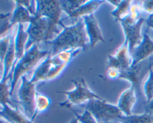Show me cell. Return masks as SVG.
<instances>
[{
  "instance_id": "1",
  "label": "cell",
  "mask_w": 153,
  "mask_h": 123,
  "mask_svg": "<svg viewBox=\"0 0 153 123\" xmlns=\"http://www.w3.org/2000/svg\"><path fill=\"white\" fill-rule=\"evenodd\" d=\"M60 26L63 31L59 33L53 40L47 41L52 46L51 56H54L62 50H70L75 49H88V39L85 29V24L83 18L79 19L76 24L71 26H66L61 20Z\"/></svg>"
},
{
  "instance_id": "2",
  "label": "cell",
  "mask_w": 153,
  "mask_h": 123,
  "mask_svg": "<svg viewBox=\"0 0 153 123\" xmlns=\"http://www.w3.org/2000/svg\"><path fill=\"white\" fill-rule=\"evenodd\" d=\"M50 53V51L40 50L37 44H34L25 52L23 56L13 66V74L10 82V95L13 94V90L19 78L24 76L25 74L29 72L37 65L40 60L45 57H47Z\"/></svg>"
},
{
  "instance_id": "3",
  "label": "cell",
  "mask_w": 153,
  "mask_h": 123,
  "mask_svg": "<svg viewBox=\"0 0 153 123\" xmlns=\"http://www.w3.org/2000/svg\"><path fill=\"white\" fill-rule=\"evenodd\" d=\"M80 106L89 111L97 123H109L113 120L121 122L124 116L117 106L108 103L105 100L92 99Z\"/></svg>"
},
{
  "instance_id": "4",
  "label": "cell",
  "mask_w": 153,
  "mask_h": 123,
  "mask_svg": "<svg viewBox=\"0 0 153 123\" xmlns=\"http://www.w3.org/2000/svg\"><path fill=\"white\" fill-rule=\"evenodd\" d=\"M61 8L60 1H36V13L34 16H43L48 20L49 23V40H53L55 36L59 34L58 25H60L61 14Z\"/></svg>"
},
{
  "instance_id": "5",
  "label": "cell",
  "mask_w": 153,
  "mask_h": 123,
  "mask_svg": "<svg viewBox=\"0 0 153 123\" xmlns=\"http://www.w3.org/2000/svg\"><path fill=\"white\" fill-rule=\"evenodd\" d=\"M71 82L75 85L74 89L67 92H57V93L66 94L67 98L65 101L59 104V106L68 108L73 105L84 104L92 99L105 100L101 96H99L90 89L83 78L72 80Z\"/></svg>"
},
{
  "instance_id": "6",
  "label": "cell",
  "mask_w": 153,
  "mask_h": 123,
  "mask_svg": "<svg viewBox=\"0 0 153 123\" xmlns=\"http://www.w3.org/2000/svg\"><path fill=\"white\" fill-rule=\"evenodd\" d=\"M153 68V58H149L146 59L137 64L131 66L129 68L123 72H121L119 76V79L126 80L131 82V86L135 90L137 95L141 96V86L142 81L148 73H149L150 69Z\"/></svg>"
},
{
  "instance_id": "7",
  "label": "cell",
  "mask_w": 153,
  "mask_h": 123,
  "mask_svg": "<svg viewBox=\"0 0 153 123\" xmlns=\"http://www.w3.org/2000/svg\"><path fill=\"white\" fill-rule=\"evenodd\" d=\"M37 94L35 84L28 80L24 75L22 76V83L18 90L19 102L22 106L25 116L31 119L35 112V97Z\"/></svg>"
},
{
  "instance_id": "8",
  "label": "cell",
  "mask_w": 153,
  "mask_h": 123,
  "mask_svg": "<svg viewBox=\"0 0 153 123\" xmlns=\"http://www.w3.org/2000/svg\"><path fill=\"white\" fill-rule=\"evenodd\" d=\"M26 32L28 35L25 49H30L34 44H37L41 42L49 40V23L48 20L43 16H34L32 21L29 23Z\"/></svg>"
},
{
  "instance_id": "9",
  "label": "cell",
  "mask_w": 153,
  "mask_h": 123,
  "mask_svg": "<svg viewBox=\"0 0 153 123\" xmlns=\"http://www.w3.org/2000/svg\"><path fill=\"white\" fill-rule=\"evenodd\" d=\"M132 62L128 42L125 39L123 44L117 49L115 56L108 55L107 68H115L121 73L131 67Z\"/></svg>"
},
{
  "instance_id": "10",
  "label": "cell",
  "mask_w": 153,
  "mask_h": 123,
  "mask_svg": "<svg viewBox=\"0 0 153 123\" xmlns=\"http://www.w3.org/2000/svg\"><path fill=\"white\" fill-rule=\"evenodd\" d=\"M146 22L143 17L139 18L138 20L133 24H121L123 29L126 40H128L129 46L130 53L140 44L143 40V36L141 34V27Z\"/></svg>"
},
{
  "instance_id": "11",
  "label": "cell",
  "mask_w": 153,
  "mask_h": 123,
  "mask_svg": "<svg viewBox=\"0 0 153 123\" xmlns=\"http://www.w3.org/2000/svg\"><path fill=\"white\" fill-rule=\"evenodd\" d=\"M85 24L87 35L89 38L90 47L94 48L99 42H105V39L102 34L101 28L94 14L88 15L83 17Z\"/></svg>"
},
{
  "instance_id": "12",
  "label": "cell",
  "mask_w": 153,
  "mask_h": 123,
  "mask_svg": "<svg viewBox=\"0 0 153 123\" xmlns=\"http://www.w3.org/2000/svg\"><path fill=\"white\" fill-rule=\"evenodd\" d=\"M153 53V40H151L149 36L146 32L143 34V40L138 46L135 48L131 52V58L133 62L132 65L134 66L138 63L144 61L149 56Z\"/></svg>"
},
{
  "instance_id": "13",
  "label": "cell",
  "mask_w": 153,
  "mask_h": 123,
  "mask_svg": "<svg viewBox=\"0 0 153 123\" xmlns=\"http://www.w3.org/2000/svg\"><path fill=\"white\" fill-rule=\"evenodd\" d=\"M136 95L137 94H136L135 90L132 86L125 90L121 94L119 100H118L117 106L126 116H129L132 115L131 110L137 100Z\"/></svg>"
},
{
  "instance_id": "14",
  "label": "cell",
  "mask_w": 153,
  "mask_h": 123,
  "mask_svg": "<svg viewBox=\"0 0 153 123\" xmlns=\"http://www.w3.org/2000/svg\"><path fill=\"white\" fill-rule=\"evenodd\" d=\"M0 110V116L7 120L9 123H33L31 119L27 118L20 112L17 108H11L9 105H2Z\"/></svg>"
},
{
  "instance_id": "15",
  "label": "cell",
  "mask_w": 153,
  "mask_h": 123,
  "mask_svg": "<svg viewBox=\"0 0 153 123\" xmlns=\"http://www.w3.org/2000/svg\"><path fill=\"white\" fill-rule=\"evenodd\" d=\"M105 2V1H99V0L87 1L79 8L70 14L68 17L72 18V19H78L79 20V19L83 18L84 16L94 14V12L101 6V4Z\"/></svg>"
},
{
  "instance_id": "16",
  "label": "cell",
  "mask_w": 153,
  "mask_h": 123,
  "mask_svg": "<svg viewBox=\"0 0 153 123\" xmlns=\"http://www.w3.org/2000/svg\"><path fill=\"white\" fill-rule=\"evenodd\" d=\"M28 39V35L26 31L24 30L23 24H19L17 32H16V35L14 39L15 52H16V62H15V64L16 63V61H19L24 56V51H25Z\"/></svg>"
},
{
  "instance_id": "17",
  "label": "cell",
  "mask_w": 153,
  "mask_h": 123,
  "mask_svg": "<svg viewBox=\"0 0 153 123\" xmlns=\"http://www.w3.org/2000/svg\"><path fill=\"white\" fill-rule=\"evenodd\" d=\"M16 8L14 9L11 18H10V25L13 26L15 24H23L25 22H30L32 21L34 16L30 14V12L19 2V1L15 2Z\"/></svg>"
},
{
  "instance_id": "18",
  "label": "cell",
  "mask_w": 153,
  "mask_h": 123,
  "mask_svg": "<svg viewBox=\"0 0 153 123\" xmlns=\"http://www.w3.org/2000/svg\"><path fill=\"white\" fill-rule=\"evenodd\" d=\"M51 57H52L51 56V54H49L46 57V59L34 70L32 78L31 79V82L35 83V82H40V81H43V82L46 81L47 74H49V70L52 68V66H53Z\"/></svg>"
},
{
  "instance_id": "19",
  "label": "cell",
  "mask_w": 153,
  "mask_h": 123,
  "mask_svg": "<svg viewBox=\"0 0 153 123\" xmlns=\"http://www.w3.org/2000/svg\"><path fill=\"white\" fill-rule=\"evenodd\" d=\"M16 62V52H15V42L14 39L11 37L10 39V46H9L8 50L6 53L5 57L3 63H4V72H3V78L1 81L7 80L8 73L10 68L13 65H14Z\"/></svg>"
},
{
  "instance_id": "20",
  "label": "cell",
  "mask_w": 153,
  "mask_h": 123,
  "mask_svg": "<svg viewBox=\"0 0 153 123\" xmlns=\"http://www.w3.org/2000/svg\"><path fill=\"white\" fill-rule=\"evenodd\" d=\"M82 49H75L70 50H62L57 53L56 55L52 56H51V59L53 65H58L61 64H68L70 62L73 58H75L76 55L82 51Z\"/></svg>"
},
{
  "instance_id": "21",
  "label": "cell",
  "mask_w": 153,
  "mask_h": 123,
  "mask_svg": "<svg viewBox=\"0 0 153 123\" xmlns=\"http://www.w3.org/2000/svg\"><path fill=\"white\" fill-rule=\"evenodd\" d=\"M51 103H52V100L48 96L37 92L35 97V112L31 121L33 122L34 118L37 116L38 114L47 110L50 106Z\"/></svg>"
},
{
  "instance_id": "22",
  "label": "cell",
  "mask_w": 153,
  "mask_h": 123,
  "mask_svg": "<svg viewBox=\"0 0 153 123\" xmlns=\"http://www.w3.org/2000/svg\"><path fill=\"white\" fill-rule=\"evenodd\" d=\"M133 2L130 0L127 1H120V3L117 6L115 10L111 11V15L115 18L117 22H120L129 14V10Z\"/></svg>"
},
{
  "instance_id": "23",
  "label": "cell",
  "mask_w": 153,
  "mask_h": 123,
  "mask_svg": "<svg viewBox=\"0 0 153 123\" xmlns=\"http://www.w3.org/2000/svg\"><path fill=\"white\" fill-rule=\"evenodd\" d=\"M121 123H153V116L146 112L141 115L124 116L121 120Z\"/></svg>"
},
{
  "instance_id": "24",
  "label": "cell",
  "mask_w": 153,
  "mask_h": 123,
  "mask_svg": "<svg viewBox=\"0 0 153 123\" xmlns=\"http://www.w3.org/2000/svg\"><path fill=\"white\" fill-rule=\"evenodd\" d=\"M86 2L85 0H61L60 1V4L62 11L65 12L69 16L70 14L79 8Z\"/></svg>"
},
{
  "instance_id": "25",
  "label": "cell",
  "mask_w": 153,
  "mask_h": 123,
  "mask_svg": "<svg viewBox=\"0 0 153 123\" xmlns=\"http://www.w3.org/2000/svg\"><path fill=\"white\" fill-rule=\"evenodd\" d=\"M10 92L8 90V86L6 83V81H1L0 82V105H10L12 107H14L13 104L10 100Z\"/></svg>"
},
{
  "instance_id": "26",
  "label": "cell",
  "mask_w": 153,
  "mask_h": 123,
  "mask_svg": "<svg viewBox=\"0 0 153 123\" xmlns=\"http://www.w3.org/2000/svg\"><path fill=\"white\" fill-rule=\"evenodd\" d=\"M144 92L146 98V102L149 104L153 99V68L149 70V75L144 84Z\"/></svg>"
},
{
  "instance_id": "27",
  "label": "cell",
  "mask_w": 153,
  "mask_h": 123,
  "mask_svg": "<svg viewBox=\"0 0 153 123\" xmlns=\"http://www.w3.org/2000/svg\"><path fill=\"white\" fill-rule=\"evenodd\" d=\"M12 14L10 13L8 14H1L0 13V37L4 33L8 31L12 28L10 25V18Z\"/></svg>"
},
{
  "instance_id": "28",
  "label": "cell",
  "mask_w": 153,
  "mask_h": 123,
  "mask_svg": "<svg viewBox=\"0 0 153 123\" xmlns=\"http://www.w3.org/2000/svg\"><path fill=\"white\" fill-rule=\"evenodd\" d=\"M67 109L70 110L76 115V117L79 119V121L81 123H97V120H96L95 118L93 116L92 114H91L89 111L87 110H85V112H84V113L82 114V115H79V113H77V112L72 108V106L68 107Z\"/></svg>"
},
{
  "instance_id": "29",
  "label": "cell",
  "mask_w": 153,
  "mask_h": 123,
  "mask_svg": "<svg viewBox=\"0 0 153 123\" xmlns=\"http://www.w3.org/2000/svg\"><path fill=\"white\" fill-rule=\"evenodd\" d=\"M11 37L12 36L10 35V34H9L0 39V61L1 62H4V57L8 50Z\"/></svg>"
},
{
  "instance_id": "30",
  "label": "cell",
  "mask_w": 153,
  "mask_h": 123,
  "mask_svg": "<svg viewBox=\"0 0 153 123\" xmlns=\"http://www.w3.org/2000/svg\"><path fill=\"white\" fill-rule=\"evenodd\" d=\"M67 66V64H58V65H53L52 67V68L49 70V74H47L46 76V81L51 80H54L55 78L58 77L60 74L63 72V70L66 68V67Z\"/></svg>"
},
{
  "instance_id": "31",
  "label": "cell",
  "mask_w": 153,
  "mask_h": 123,
  "mask_svg": "<svg viewBox=\"0 0 153 123\" xmlns=\"http://www.w3.org/2000/svg\"><path fill=\"white\" fill-rule=\"evenodd\" d=\"M22 5H23L28 11L30 12L32 16H35L36 13V2L34 1H25V2H19Z\"/></svg>"
},
{
  "instance_id": "32",
  "label": "cell",
  "mask_w": 153,
  "mask_h": 123,
  "mask_svg": "<svg viewBox=\"0 0 153 123\" xmlns=\"http://www.w3.org/2000/svg\"><path fill=\"white\" fill-rule=\"evenodd\" d=\"M140 6L141 7L142 10L146 13L149 14L153 13V1H143L140 2Z\"/></svg>"
},
{
  "instance_id": "33",
  "label": "cell",
  "mask_w": 153,
  "mask_h": 123,
  "mask_svg": "<svg viewBox=\"0 0 153 123\" xmlns=\"http://www.w3.org/2000/svg\"><path fill=\"white\" fill-rule=\"evenodd\" d=\"M120 72L115 68H107V75L111 79H117L119 78Z\"/></svg>"
},
{
  "instance_id": "34",
  "label": "cell",
  "mask_w": 153,
  "mask_h": 123,
  "mask_svg": "<svg viewBox=\"0 0 153 123\" xmlns=\"http://www.w3.org/2000/svg\"><path fill=\"white\" fill-rule=\"evenodd\" d=\"M146 24H147V26L149 28H153V13L149 14V17L146 20Z\"/></svg>"
},
{
  "instance_id": "35",
  "label": "cell",
  "mask_w": 153,
  "mask_h": 123,
  "mask_svg": "<svg viewBox=\"0 0 153 123\" xmlns=\"http://www.w3.org/2000/svg\"><path fill=\"white\" fill-rule=\"evenodd\" d=\"M146 112H149V113L152 114L153 113V99L148 104L147 106H146Z\"/></svg>"
},
{
  "instance_id": "36",
  "label": "cell",
  "mask_w": 153,
  "mask_h": 123,
  "mask_svg": "<svg viewBox=\"0 0 153 123\" xmlns=\"http://www.w3.org/2000/svg\"><path fill=\"white\" fill-rule=\"evenodd\" d=\"M106 2L109 3V4H111L112 5L115 6V7L117 8V6L118 4L120 3V1H108V2Z\"/></svg>"
},
{
  "instance_id": "37",
  "label": "cell",
  "mask_w": 153,
  "mask_h": 123,
  "mask_svg": "<svg viewBox=\"0 0 153 123\" xmlns=\"http://www.w3.org/2000/svg\"><path fill=\"white\" fill-rule=\"evenodd\" d=\"M69 123H79V119H78V118L76 117V118H73V119H72Z\"/></svg>"
},
{
  "instance_id": "38",
  "label": "cell",
  "mask_w": 153,
  "mask_h": 123,
  "mask_svg": "<svg viewBox=\"0 0 153 123\" xmlns=\"http://www.w3.org/2000/svg\"><path fill=\"white\" fill-rule=\"evenodd\" d=\"M2 78H3V74L1 72H0V82H1V80H2Z\"/></svg>"
},
{
  "instance_id": "39",
  "label": "cell",
  "mask_w": 153,
  "mask_h": 123,
  "mask_svg": "<svg viewBox=\"0 0 153 123\" xmlns=\"http://www.w3.org/2000/svg\"><path fill=\"white\" fill-rule=\"evenodd\" d=\"M0 123H5V122H4V121H2V120H1V118H0Z\"/></svg>"
}]
</instances>
